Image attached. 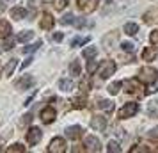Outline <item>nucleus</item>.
I'll list each match as a JSON object with an SVG mask.
<instances>
[{"mask_svg": "<svg viewBox=\"0 0 158 153\" xmlns=\"http://www.w3.org/2000/svg\"><path fill=\"white\" fill-rule=\"evenodd\" d=\"M73 22H75V16L73 15H66V16L60 18V23H62V25H69V23H73Z\"/></svg>", "mask_w": 158, "mask_h": 153, "instance_id": "obj_34", "label": "nucleus"}, {"mask_svg": "<svg viewBox=\"0 0 158 153\" xmlns=\"http://www.w3.org/2000/svg\"><path fill=\"white\" fill-rule=\"evenodd\" d=\"M66 4H68V0H57V2H55V9H57V11H62V9L66 7Z\"/></svg>", "mask_w": 158, "mask_h": 153, "instance_id": "obj_38", "label": "nucleus"}, {"mask_svg": "<svg viewBox=\"0 0 158 153\" xmlns=\"http://www.w3.org/2000/svg\"><path fill=\"white\" fill-rule=\"evenodd\" d=\"M98 68H100V64H98L96 61H91V62L87 64V71H89V73H94L96 70H98Z\"/></svg>", "mask_w": 158, "mask_h": 153, "instance_id": "obj_35", "label": "nucleus"}, {"mask_svg": "<svg viewBox=\"0 0 158 153\" xmlns=\"http://www.w3.org/2000/svg\"><path fill=\"white\" fill-rule=\"evenodd\" d=\"M48 151L50 153H64L66 151V141L62 137L52 139L50 146H48Z\"/></svg>", "mask_w": 158, "mask_h": 153, "instance_id": "obj_8", "label": "nucleus"}, {"mask_svg": "<svg viewBox=\"0 0 158 153\" xmlns=\"http://www.w3.org/2000/svg\"><path fill=\"white\" fill-rule=\"evenodd\" d=\"M91 126H93L94 130H105V126H107V117L105 116H93L91 119Z\"/></svg>", "mask_w": 158, "mask_h": 153, "instance_id": "obj_12", "label": "nucleus"}, {"mask_svg": "<svg viewBox=\"0 0 158 153\" xmlns=\"http://www.w3.org/2000/svg\"><path fill=\"white\" fill-rule=\"evenodd\" d=\"M11 34V25L6 20H0V37H7Z\"/></svg>", "mask_w": 158, "mask_h": 153, "instance_id": "obj_18", "label": "nucleus"}, {"mask_svg": "<svg viewBox=\"0 0 158 153\" xmlns=\"http://www.w3.org/2000/svg\"><path fill=\"white\" fill-rule=\"evenodd\" d=\"M80 70H82V66H80V61H73L71 62V66H69V73H71L73 77H78L80 75Z\"/></svg>", "mask_w": 158, "mask_h": 153, "instance_id": "obj_23", "label": "nucleus"}, {"mask_svg": "<svg viewBox=\"0 0 158 153\" xmlns=\"http://www.w3.org/2000/svg\"><path fill=\"white\" fill-rule=\"evenodd\" d=\"M15 46V39H7L6 43H4V50H9V48H13Z\"/></svg>", "mask_w": 158, "mask_h": 153, "instance_id": "obj_42", "label": "nucleus"}, {"mask_svg": "<svg viewBox=\"0 0 158 153\" xmlns=\"http://www.w3.org/2000/svg\"><path fill=\"white\" fill-rule=\"evenodd\" d=\"M87 41H89V37H75L71 41V48H75V46H80V45H85Z\"/></svg>", "mask_w": 158, "mask_h": 153, "instance_id": "obj_32", "label": "nucleus"}, {"mask_svg": "<svg viewBox=\"0 0 158 153\" xmlns=\"http://www.w3.org/2000/svg\"><path fill=\"white\" fill-rule=\"evenodd\" d=\"M77 7L85 13V15H91L93 11H96L98 7V0H77Z\"/></svg>", "mask_w": 158, "mask_h": 153, "instance_id": "obj_5", "label": "nucleus"}, {"mask_svg": "<svg viewBox=\"0 0 158 153\" xmlns=\"http://www.w3.org/2000/svg\"><path fill=\"white\" fill-rule=\"evenodd\" d=\"M73 23H75V25H77V27L80 29V27H84V25H85V18H80V20H75Z\"/></svg>", "mask_w": 158, "mask_h": 153, "instance_id": "obj_43", "label": "nucleus"}, {"mask_svg": "<svg viewBox=\"0 0 158 153\" xmlns=\"http://www.w3.org/2000/svg\"><path fill=\"white\" fill-rule=\"evenodd\" d=\"M121 46H123V50H124V52H130V53L135 50V45H133V43H128V41H126V43H123Z\"/></svg>", "mask_w": 158, "mask_h": 153, "instance_id": "obj_36", "label": "nucleus"}, {"mask_svg": "<svg viewBox=\"0 0 158 153\" xmlns=\"http://www.w3.org/2000/svg\"><path fill=\"white\" fill-rule=\"evenodd\" d=\"M137 110H139V105H137L135 102H130L126 103V105H123L121 110L117 112V116H119V119H126V117H133L137 114Z\"/></svg>", "mask_w": 158, "mask_h": 153, "instance_id": "obj_3", "label": "nucleus"}, {"mask_svg": "<svg viewBox=\"0 0 158 153\" xmlns=\"http://www.w3.org/2000/svg\"><path fill=\"white\" fill-rule=\"evenodd\" d=\"M117 39H119V32H117V30H112V32H108V34L103 36V39H101V46H103L107 52H110L115 45H117Z\"/></svg>", "mask_w": 158, "mask_h": 153, "instance_id": "obj_2", "label": "nucleus"}, {"mask_svg": "<svg viewBox=\"0 0 158 153\" xmlns=\"http://www.w3.org/2000/svg\"><path fill=\"white\" fill-rule=\"evenodd\" d=\"M96 53H98V48H96V46H87L85 50L82 52V55H84L85 59H93Z\"/></svg>", "mask_w": 158, "mask_h": 153, "instance_id": "obj_24", "label": "nucleus"}, {"mask_svg": "<svg viewBox=\"0 0 158 153\" xmlns=\"http://www.w3.org/2000/svg\"><path fill=\"white\" fill-rule=\"evenodd\" d=\"M59 89L64 91V93H69L73 89V80L71 79H62V80H59Z\"/></svg>", "mask_w": 158, "mask_h": 153, "instance_id": "obj_17", "label": "nucleus"}, {"mask_svg": "<svg viewBox=\"0 0 158 153\" xmlns=\"http://www.w3.org/2000/svg\"><path fill=\"white\" fill-rule=\"evenodd\" d=\"M25 9L23 7H13L11 9V18H15V20H23L25 18Z\"/></svg>", "mask_w": 158, "mask_h": 153, "instance_id": "obj_20", "label": "nucleus"}, {"mask_svg": "<svg viewBox=\"0 0 158 153\" xmlns=\"http://www.w3.org/2000/svg\"><path fill=\"white\" fill-rule=\"evenodd\" d=\"M53 23H55L53 16H52L50 13H43L41 20H39V27H41L43 30H50L52 27H53Z\"/></svg>", "mask_w": 158, "mask_h": 153, "instance_id": "obj_11", "label": "nucleus"}, {"mask_svg": "<svg viewBox=\"0 0 158 153\" xmlns=\"http://www.w3.org/2000/svg\"><path fill=\"white\" fill-rule=\"evenodd\" d=\"M7 151H11V153H23V151H25V146L20 144V142H16V144L9 146V150H7Z\"/></svg>", "mask_w": 158, "mask_h": 153, "instance_id": "obj_30", "label": "nucleus"}, {"mask_svg": "<svg viewBox=\"0 0 158 153\" xmlns=\"http://www.w3.org/2000/svg\"><path fill=\"white\" fill-rule=\"evenodd\" d=\"M155 16H156V11H148V13L144 15V22L148 23V25H153V23H155V20H156Z\"/></svg>", "mask_w": 158, "mask_h": 153, "instance_id": "obj_26", "label": "nucleus"}, {"mask_svg": "<svg viewBox=\"0 0 158 153\" xmlns=\"http://www.w3.org/2000/svg\"><path fill=\"white\" fill-rule=\"evenodd\" d=\"M115 71V62L114 61H103L98 68V75H100L101 79H108L110 75H114Z\"/></svg>", "mask_w": 158, "mask_h": 153, "instance_id": "obj_4", "label": "nucleus"}, {"mask_svg": "<svg viewBox=\"0 0 158 153\" xmlns=\"http://www.w3.org/2000/svg\"><path fill=\"white\" fill-rule=\"evenodd\" d=\"M30 121H32V114H25V116L22 117V121H20V125H29Z\"/></svg>", "mask_w": 158, "mask_h": 153, "instance_id": "obj_39", "label": "nucleus"}, {"mask_svg": "<svg viewBox=\"0 0 158 153\" xmlns=\"http://www.w3.org/2000/svg\"><path fill=\"white\" fill-rule=\"evenodd\" d=\"M82 135H84V128L78 126V125H73V126H68V128H66V137L71 139V141H77V139H80Z\"/></svg>", "mask_w": 158, "mask_h": 153, "instance_id": "obj_10", "label": "nucleus"}, {"mask_svg": "<svg viewBox=\"0 0 158 153\" xmlns=\"http://www.w3.org/2000/svg\"><path fill=\"white\" fill-rule=\"evenodd\" d=\"M142 86H140V79H130V80L124 82V91L130 93V95H142Z\"/></svg>", "mask_w": 158, "mask_h": 153, "instance_id": "obj_6", "label": "nucleus"}, {"mask_svg": "<svg viewBox=\"0 0 158 153\" xmlns=\"http://www.w3.org/2000/svg\"><path fill=\"white\" fill-rule=\"evenodd\" d=\"M53 39H55V41H62V34H60V32L53 34Z\"/></svg>", "mask_w": 158, "mask_h": 153, "instance_id": "obj_45", "label": "nucleus"}, {"mask_svg": "<svg viewBox=\"0 0 158 153\" xmlns=\"http://www.w3.org/2000/svg\"><path fill=\"white\" fill-rule=\"evenodd\" d=\"M32 37H34V32H32V30H23V32H20V34H18V41L27 43V41H30Z\"/></svg>", "mask_w": 158, "mask_h": 153, "instance_id": "obj_21", "label": "nucleus"}, {"mask_svg": "<svg viewBox=\"0 0 158 153\" xmlns=\"http://www.w3.org/2000/svg\"><path fill=\"white\" fill-rule=\"evenodd\" d=\"M148 137H149V139H158V126L148 132Z\"/></svg>", "mask_w": 158, "mask_h": 153, "instance_id": "obj_41", "label": "nucleus"}, {"mask_svg": "<svg viewBox=\"0 0 158 153\" xmlns=\"http://www.w3.org/2000/svg\"><path fill=\"white\" fill-rule=\"evenodd\" d=\"M148 114H149V117H158V102L156 100L148 103Z\"/></svg>", "mask_w": 158, "mask_h": 153, "instance_id": "obj_19", "label": "nucleus"}, {"mask_svg": "<svg viewBox=\"0 0 158 153\" xmlns=\"http://www.w3.org/2000/svg\"><path fill=\"white\" fill-rule=\"evenodd\" d=\"M16 66H18V61H16V59H11L7 64H6V68H4V75H6V77H11V75L15 73Z\"/></svg>", "mask_w": 158, "mask_h": 153, "instance_id": "obj_16", "label": "nucleus"}, {"mask_svg": "<svg viewBox=\"0 0 158 153\" xmlns=\"http://www.w3.org/2000/svg\"><path fill=\"white\" fill-rule=\"evenodd\" d=\"M32 84H34V79H32L30 75H25V77H22V79L15 84V87L20 89V91H25V89H29Z\"/></svg>", "mask_w": 158, "mask_h": 153, "instance_id": "obj_14", "label": "nucleus"}, {"mask_svg": "<svg viewBox=\"0 0 158 153\" xmlns=\"http://www.w3.org/2000/svg\"><path fill=\"white\" fill-rule=\"evenodd\" d=\"M153 59H156V50L151 46H146L142 50V61H153Z\"/></svg>", "mask_w": 158, "mask_h": 153, "instance_id": "obj_15", "label": "nucleus"}, {"mask_svg": "<svg viewBox=\"0 0 158 153\" xmlns=\"http://www.w3.org/2000/svg\"><path fill=\"white\" fill-rule=\"evenodd\" d=\"M2 11H4V4H2V2H0V13H2Z\"/></svg>", "mask_w": 158, "mask_h": 153, "instance_id": "obj_46", "label": "nucleus"}, {"mask_svg": "<svg viewBox=\"0 0 158 153\" xmlns=\"http://www.w3.org/2000/svg\"><path fill=\"white\" fill-rule=\"evenodd\" d=\"M124 32H126V34H128V36H135L137 32H139V25H137V23H126V25H124Z\"/></svg>", "mask_w": 158, "mask_h": 153, "instance_id": "obj_22", "label": "nucleus"}, {"mask_svg": "<svg viewBox=\"0 0 158 153\" xmlns=\"http://www.w3.org/2000/svg\"><path fill=\"white\" fill-rule=\"evenodd\" d=\"M119 89H121V82H112V84L108 86V93H110V95H117Z\"/></svg>", "mask_w": 158, "mask_h": 153, "instance_id": "obj_31", "label": "nucleus"}, {"mask_svg": "<svg viewBox=\"0 0 158 153\" xmlns=\"http://www.w3.org/2000/svg\"><path fill=\"white\" fill-rule=\"evenodd\" d=\"M107 151L108 153H119V151H121V146L117 144L115 141H110V142H108V146H107Z\"/></svg>", "mask_w": 158, "mask_h": 153, "instance_id": "obj_27", "label": "nucleus"}, {"mask_svg": "<svg viewBox=\"0 0 158 153\" xmlns=\"http://www.w3.org/2000/svg\"><path fill=\"white\" fill-rule=\"evenodd\" d=\"M98 107L103 110H107V112H110V110H114V103L110 102V100H101V102H98Z\"/></svg>", "mask_w": 158, "mask_h": 153, "instance_id": "obj_25", "label": "nucleus"}, {"mask_svg": "<svg viewBox=\"0 0 158 153\" xmlns=\"http://www.w3.org/2000/svg\"><path fill=\"white\" fill-rule=\"evenodd\" d=\"M156 70L155 68H151V66H146V68H142L140 71H139V79H140V82H144V84H153V82H156Z\"/></svg>", "mask_w": 158, "mask_h": 153, "instance_id": "obj_1", "label": "nucleus"}, {"mask_svg": "<svg viewBox=\"0 0 158 153\" xmlns=\"http://www.w3.org/2000/svg\"><path fill=\"white\" fill-rule=\"evenodd\" d=\"M41 137H43V132L39 130V128H36V126H32V128L27 132V142H29V146L37 144V142L41 141Z\"/></svg>", "mask_w": 158, "mask_h": 153, "instance_id": "obj_9", "label": "nucleus"}, {"mask_svg": "<svg viewBox=\"0 0 158 153\" xmlns=\"http://www.w3.org/2000/svg\"><path fill=\"white\" fill-rule=\"evenodd\" d=\"M149 41H151L153 46H156L158 48V30H153V32L149 34Z\"/></svg>", "mask_w": 158, "mask_h": 153, "instance_id": "obj_33", "label": "nucleus"}, {"mask_svg": "<svg viewBox=\"0 0 158 153\" xmlns=\"http://www.w3.org/2000/svg\"><path fill=\"white\" fill-rule=\"evenodd\" d=\"M32 61H34V59H32V57H29V59H27V61H25V62H23V64H22V70H25V68H29V66H30V62H32Z\"/></svg>", "mask_w": 158, "mask_h": 153, "instance_id": "obj_44", "label": "nucleus"}, {"mask_svg": "<svg viewBox=\"0 0 158 153\" xmlns=\"http://www.w3.org/2000/svg\"><path fill=\"white\" fill-rule=\"evenodd\" d=\"M41 41H36V43H32V45H27L25 48H23V53H30V52H34V50H37L39 46H41Z\"/></svg>", "mask_w": 158, "mask_h": 153, "instance_id": "obj_29", "label": "nucleus"}, {"mask_svg": "<svg viewBox=\"0 0 158 153\" xmlns=\"http://www.w3.org/2000/svg\"><path fill=\"white\" fill-rule=\"evenodd\" d=\"M89 87H91V84H89L87 80H84L82 84H80V89H82V93H84V95H85L87 91H89Z\"/></svg>", "mask_w": 158, "mask_h": 153, "instance_id": "obj_40", "label": "nucleus"}, {"mask_svg": "<svg viewBox=\"0 0 158 153\" xmlns=\"http://www.w3.org/2000/svg\"><path fill=\"white\" fill-rule=\"evenodd\" d=\"M73 107H75V109H84V107H85V98H84V96L75 98V100H73Z\"/></svg>", "mask_w": 158, "mask_h": 153, "instance_id": "obj_28", "label": "nucleus"}, {"mask_svg": "<svg viewBox=\"0 0 158 153\" xmlns=\"http://www.w3.org/2000/svg\"><path fill=\"white\" fill-rule=\"evenodd\" d=\"M84 148H85V151H100L101 150V142L98 137H94V135H87L85 137V142H84Z\"/></svg>", "mask_w": 158, "mask_h": 153, "instance_id": "obj_7", "label": "nucleus"}, {"mask_svg": "<svg viewBox=\"0 0 158 153\" xmlns=\"http://www.w3.org/2000/svg\"><path fill=\"white\" fill-rule=\"evenodd\" d=\"M55 119V109L53 107H44L43 110H41V121L43 123H52Z\"/></svg>", "mask_w": 158, "mask_h": 153, "instance_id": "obj_13", "label": "nucleus"}, {"mask_svg": "<svg viewBox=\"0 0 158 153\" xmlns=\"http://www.w3.org/2000/svg\"><path fill=\"white\" fill-rule=\"evenodd\" d=\"M130 151H131V153H139V151H149V148H146V146L137 144V146H133V148H131Z\"/></svg>", "mask_w": 158, "mask_h": 153, "instance_id": "obj_37", "label": "nucleus"}]
</instances>
